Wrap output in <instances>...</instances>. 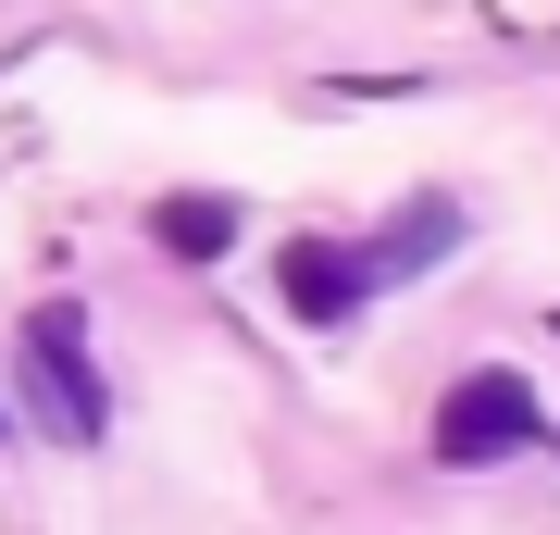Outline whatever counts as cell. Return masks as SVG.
Segmentation results:
<instances>
[{"label": "cell", "instance_id": "3", "mask_svg": "<svg viewBox=\"0 0 560 535\" xmlns=\"http://www.w3.org/2000/svg\"><path fill=\"white\" fill-rule=\"evenodd\" d=\"M275 275H287V312L300 324H361V299H374V275H361L349 237H287Z\"/></svg>", "mask_w": 560, "mask_h": 535}, {"label": "cell", "instance_id": "1", "mask_svg": "<svg viewBox=\"0 0 560 535\" xmlns=\"http://www.w3.org/2000/svg\"><path fill=\"white\" fill-rule=\"evenodd\" d=\"M25 398H38V423L62 449H88L113 423V398H101V374H88V312L75 299H50V312H25Z\"/></svg>", "mask_w": 560, "mask_h": 535}, {"label": "cell", "instance_id": "4", "mask_svg": "<svg viewBox=\"0 0 560 535\" xmlns=\"http://www.w3.org/2000/svg\"><path fill=\"white\" fill-rule=\"evenodd\" d=\"M150 237L175 249V261H224V249H237V199H212V187H175V199L150 212Z\"/></svg>", "mask_w": 560, "mask_h": 535}, {"label": "cell", "instance_id": "2", "mask_svg": "<svg viewBox=\"0 0 560 535\" xmlns=\"http://www.w3.org/2000/svg\"><path fill=\"white\" fill-rule=\"evenodd\" d=\"M523 437H536V386L523 374H460L436 398V461L448 474H486V461H511Z\"/></svg>", "mask_w": 560, "mask_h": 535}]
</instances>
